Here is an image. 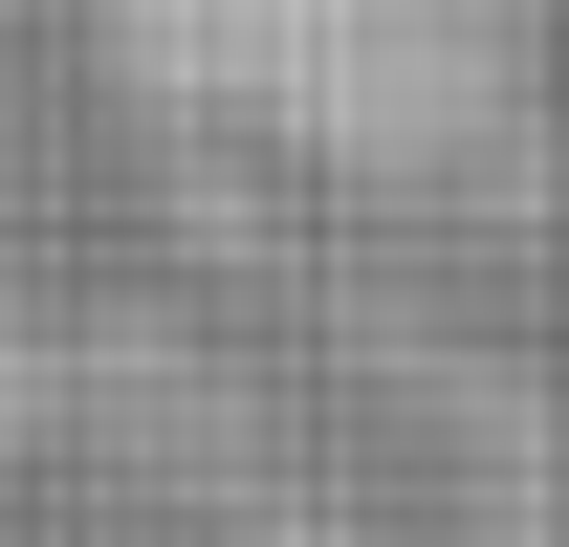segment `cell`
I'll use <instances>...</instances> for the list:
<instances>
[{
	"label": "cell",
	"instance_id": "7a4b0ae2",
	"mask_svg": "<svg viewBox=\"0 0 569 547\" xmlns=\"http://www.w3.org/2000/svg\"><path fill=\"white\" fill-rule=\"evenodd\" d=\"M44 395H67V350H44V307H22V285H0V460H22V438H44Z\"/></svg>",
	"mask_w": 569,
	"mask_h": 547
},
{
	"label": "cell",
	"instance_id": "6da1fadb",
	"mask_svg": "<svg viewBox=\"0 0 569 547\" xmlns=\"http://www.w3.org/2000/svg\"><path fill=\"white\" fill-rule=\"evenodd\" d=\"M132 67L198 88V110H263L329 176H438V153L503 132L526 22L503 0H132Z\"/></svg>",
	"mask_w": 569,
	"mask_h": 547
}]
</instances>
